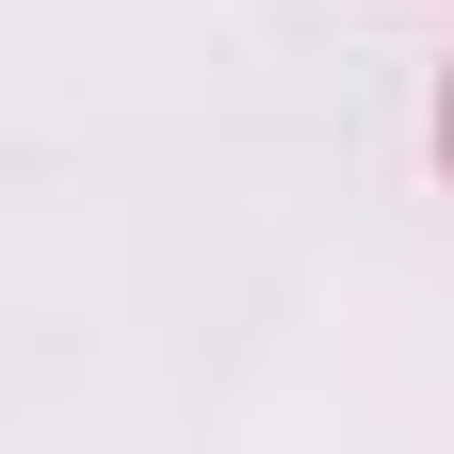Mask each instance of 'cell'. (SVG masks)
I'll return each instance as SVG.
<instances>
[{
	"label": "cell",
	"instance_id": "obj_1",
	"mask_svg": "<svg viewBox=\"0 0 454 454\" xmlns=\"http://www.w3.org/2000/svg\"><path fill=\"white\" fill-rule=\"evenodd\" d=\"M438 179H454V82H438Z\"/></svg>",
	"mask_w": 454,
	"mask_h": 454
}]
</instances>
